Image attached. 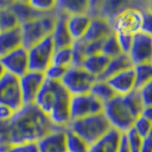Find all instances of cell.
Returning <instances> with one entry per match:
<instances>
[{
	"label": "cell",
	"instance_id": "cell-27",
	"mask_svg": "<svg viewBox=\"0 0 152 152\" xmlns=\"http://www.w3.org/2000/svg\"><path fill=\"white\" fill-rule=\"evenodd\" d=\"M20 26V22L15 14L7 7L0 8V31H7Z\"/></svg>",
	"mask_w": 152,
	"mask_h": 152
},
{
	"label": "cell",
	"instance_id": "cell-33",
	"mask_svg": "<svg viewBox=\"0 0 152 152\" xmlns=\"http://www.w3.org/2000/svg\"><path fill=\"white\" fill-rule=\"evenodd\" d=\"M114 33V32H113ZM115 38L118 41V45L120 47V50L122 54H127L129 50L132 41H133V36L130 34H124V33H114Z\"/></svg>",
	"mask_w": 152,
	"mask_h": 152
},
{
	"label": "cell",
	"instance_id": "cell-14",
	"mask_svg": "<svg viewBox=\"0 0 152 152\" xmlns=\"http://www.w3.org/2000/svg\"><path fill=\"white\" fill-rule=\"evenodd\" d=\"M113 33L111 22L103 16L91 17V23L88 29L83 37V42H93V41H102Z\"/></svg>",
	"mask_w": 152,
	"mask_h": 152
},
{
	"label": "cell",
	"instance_id": "cell-29",
	"mask_svg": "<svg viewBox=\"0 0 152 152\" xmlns=\"http://www.w3.org/2000/svg\"><path fill=\"white\" fill-rule=\"evenodd\" d=\"M122 135H124L125 142H126V144H127L130 152H140V149L142 146V143H143L144 138H142L133 128L127 130Z\"/></svg>",
	"mask_w": 152,
	"mask_h": 152
},
{
	"label": "cell",
	"instance_id": "cell-1",
	"mask_svg": "<svg viewBox=\"0 0 152 152\" xmlns=\"http://www.w3.org/2000/svg\"><path fill=\"white\" fill-rule=\"evenodd\" d=\"M55 127L34 104L23 105L7 121H0V152L10 145L37 143Z\"/></svg>",
	"mask_w": 152,
	"mask_h": 152
},
{
	"label": "cell",
	"instance_id": "cell-9",
	"mask_svg": "<svg viewBox=\"0 0 152 152\" xmlns=\"http://www.w3.org/2000/svg\"><path fill=\"white\" fill-rule=\"evenodd\" d=\"M0 104L9 107L14 112L24 105L18 78L9 73L0 79Z\"/></svg>",
	"mask_w": 152,
	"mask_h": 152
},
{
	"label": "cell",
	"instance_id": "cell-26",
	"mask_svg": "<svg viewBox=\"0 0 152 152\" xmlns=\"http://www.w3.org/2000/svg\"><path fill=\"white\" fill-rule=\"evenodd\" d=\"M52 64L61 68L68 69L72 65V49L70 47L55 49L52 58Z\"/></svg>",
	"mask_w": 152,
	"mask_h": 152
},
{
	"label": "cell",
	"instance_id": "cell-11",
	"mask_svg": "<svg viewBox=\"0 0 152 152\" xmlns=\"http://www.w3.org/2000/svg\"><path fill=\"white\" fill-rule=\"evenodd\" d=\"M133 66L140 64H149L152 58L151 34L138 32L133 36V41L128 53L126 54Z\"/></svg>",
	"mask_w": 152,
	"mask_h": 152
},
{
	"label": "cell",
	"instance_id": "cell-30",
	"mask_svg": "<svg viewBox=\"0 0 152 152\" xmlns=\"http://www.w3.org/2000/svg\"><path fill=\"white\" fill-rule=\"evenodd\" d=\"M132 128L135 130L142 138H146L148 136L151 135L152 121L140 115L136 120L134 121V125H133Z\"/></svg>",
	"mask_w": 152,
	"mask_h": 152
},
{
	"label": "cell",
	"instance_id": "cell-31",
	"mask_svg": "<svg viewBox=\"0 0 152 152\" xmlns=\"http://www.w3.org/2000/svg\"><path fill=\"white\" fill-rule=\"evenodd\" d=\"M32 9H34L39 14H49L53 13L56 7V1H41V0H32L28 1Z\"/></svg>",
	"mask_w": 152,
	"mask_h": 152
},
{
	"label": "cell",
	"instance_id": "cell-3",
	"mask_svg": "<svg viewBox=\"0 0 152 152\" xmlns=\"http://www.w3.org/2000/svg\"><path fill=\"white\" fill-rule=\"evenodd\" d=\"M65 128L75 133L89 145H91L96 141H99L102 136H104L111 129V126L103 112H101L86 118L71 120Z\"/></svg>",
	"mask_w": 152,
	"mask_h": 152
},
{
	"label": "cell",
	"instance_id": "cell-5",
	"mask_svg": "<svg viewBox=\"0 0 152 152\" xmlns=\"http://www.w3.org/2000/svg\"><path fill=\"white\" fill-rule=\"evenodd\" d=\"M102 112L107 119L111 128L120 134H125L127 130H129L137 119L126 105L121 96L118 95L103 105Z\"/></svg>",
	"mask_w": 152,
	"mask_h": 152
},
{
	"label": "cell",
	"instance_id": "cell-40",
	"mask_svg": "<svg viewBox=\"0 0 152 152\" xmlns=\"http://www.w3.org/2000/svg\"><path fill=\"white\" fill-rule=\"evenodd\" d=\"M118 152H130L128 146L125 142V138H124V135H121V140H120V145H119V150Z\"/></svg>",
	"mask_w": 152,
	"mask_h": 152
},
{
	"label": "cell",
	"instance_id": "cell-28",
	"mask_svg": "<svg viewBox=\"0 0 152 152\" xmlns=\"http://www.w3.org/2000/svg\"><path fill=\"white\" fill-rule=\"evenodd\" d=\"M101 54L105 55L109 58H112V57H115V56L122 54L114 33L110 34L107 38L103 40L102 47H101Z\"/></svg>",
	"mask_w": 152,
	"mask_h": 152
},
{
	"label": "cell",
	"instance_id": "cell-10",
	"mask_svg": "<svg viewBox=\"0 0 152 152\" xmlns=\"http://www.w3.org/2000/svg\"><path fill=\"white\" fill-rule=\"evenodd\" d=\"M103 111V104L89 93L71 96L70 101V121L86 118L93 114L101 113Z\"/></svg>",
	"mask_w": 152,
	"mask_h": 152
},
{
	"label": "cell",
	"instance_id": "cell-23",
	"mask_svg": "<svg viewBox=\"0 0 152 152\" xmlns=\"http://www.w3.org/2000/svg\"><path fill=\"white\" fill-rule=\"evenodd\" d=\"M89 94L93 95L96 99H99L103 105L109 101H111L114 96H117L115 93L112 91V88L110 87V85L107 83V80H101V79L95 80L89 91Z\"/></svg>",
	"mask_w": 152,
	"mask_h": 152
},
{
	"label": "cell",
	"instance_id": "cell-4",
	"mask_svg": "<svg viewBox=\"0 0 152 152\" xmlns=\"http://www.w3.org/2000/svg\"><path fill=\"white\" fill-rule=\"evenodd\" d=\"M55 23V10L49 14L40 15L33 20L23 23L20 25L22 34V46L24 48H30L31 46L44 40L52 34Z\"/></svg>",
	"mask_w": 152,
	"mask_h": 152
},
{
	"label": "cell",
	"instance_id": "cell-41",
	"mask_svg": "<svg viewBox=\"0 0 152 152\" xmlns=\"http://www.w3.org/2000/svg\"><path fill=\"white\" fill-rule=\"evenodd\" d=\"M5 73H6V71H5V69H4V66H2V64L0 63V79L5 76Z\"/></svg>",
	"mask_w": 152,
	"mask_h": 152
},
{
	"label": "cell",
	"instance_id": "cell-34",
	"mask_svg": "<svg viewBox=\"0 0 152 152\" xmlns=\"http://www.w3.org/2000/svg\"><path fill=\"white\" fill-rule=\"evenodd\" d=\"M138 91V95L141 97V101L143 103L144 107H151V103H152V96H151V93H152V83L150 84L145 85L144 87L137 89Z\"/></svg>",
	"mask_w": 152,
	"mask_h": 152
},
{
	"label": "cell",
	"instance_id": "cell-20",
	"mask_svg": "<svg viewBox=\"0 0 152 152\" xmlns=\"http://www.w3.org/2000/svg\"><path fill=\"white\" fill-rule=\"evenodd\" d=\"M20 47H23L20 26L12 30L0 31V57L12 53Z\"/></svg>",
	"mask_w": 152,
	"mask_h": 152
},
{
	"label": "cell",
	"instance_id": "cell-8",
	"mask_svg": "<svg viewBox=\"0 0 152 152\" xmlns=\"http://www.w3.org/2000/svg\"><path fill=\"white\" fill-rule=\"evenodd\" d=\"M143 20V9L137 7H125L114 18L111 20L112 30L114 33H124L134 36L141 32Z\"/></svg>",
	"mask_w": 152,
	"mask_h": 152
},
{
	"label": "cell",
	"instance_id": "cell-25",
	"mask_svg": "<svg viewBox=\"0 0 152 152\" xmlns=\"http://www.w3.org/2000/svg\"><path fill=\"white\" fill-rule=\"evenodd\" d=\"M65 129V146L66 152H88L89 146L86 141H84L81 137L76 135L75 133L70 132L69 129Z\"/></svg>",
	"mask_w": 152,
	"mask_h": 152
},
{
	"label": "cell",
	"instance_id": "cell-2",
	"mask_svg": "<svg viewBox=\"0 0 152 152\" xmlns=\"http://www.w3.org/2000/svg\"><path fill=\"white\" fill-rule=\"evenodd\" d=\"M70 101L71 95L58 81L45 80L34 105L48 117L57 128H65L70 122Z\"/></svg>",
	"mask_w": 152,
	"mask_h": 152
},
{
	"label": "cell",
	"instance_id": "cell-16",
	"mask_svg": "<svg viewBox=\"0 0 152 152\" xmlns=\"http://www.w3.org/2000/svg\"><path fill=\"white\" fill-rule=\"evenodd\" d=\"M38 152H66L65 129L55 128L37 142Z\"/></svg>",
	"mask_w": 152,
	"mask_h": 152
},
{
	"label": "cell",
	"instance_id": "cell-21",
	"mask_svg": "<svg viewBox=\"0 0 152 152\" xmlns=\"http://www.w3.org/2000/svg\"><path fill=\"white\" fill-rule=\"evenodd\" d=\"M109 60L110 58L107 57L105 55L99 53L95 55H91V56H86L80 66L84 68L88 73H91L96 79H99L107 68Z\"/></svg>",
	"mask_w": 152,
	"mask_h": 152
},
{
	"label": "cell",
	"instance_id": "cell-35",
	"mask_svg": "<svg viewBox=\"0 0 152 152\" xmlns=\"http://www.w3.org/2000/svg\"><path fill=\"white\" fill-rule=\"evenodd\" d=\"M4 152H38L37 143H24V144L10 145Z\"/></svg>",
	"mask_w": 152,
	"mask_h": 152
},
{
	"label": "cell",
	"instance_id": "cell-24",
	"mask_svg": "<svg viewBox=\"0 0 152 152\" xmlns=\"http://www.w3.org/2000/svg\"><path fill=\"white\" fill-rule=\"evenodd\" d=\"M134 69V78H135V89H140L145 85L152 83V65L149 64H140L133 66Z\"/></svg>",
	"mask_w": 152,
	"mask_h": 152
},
{
	"label": "cell",
	"instance_id": "cell-22",
	"mask_svg": "<svg viewBox=\"0 0 152 152\" xmlns=\"http://www.w3.org/2000/svg\"><path fill=\"white\" fill-rule=\"evenodd\" d=\"M132 63H130L129 58L126 54H120L115 57H112L109 60L107 68L104 70V72L101 75L99 79L101 80H107L109 78L115 76L118 73H120L122 71L127 70V69L132 68Z\"/></svg>",
	"mask_w": 152,
	"mask_h": 152
},
{
	"label": "cell",
	"instance_id": "cell-15",
	"mask_svg": "<svg viewBox=\"0 0 152 152\" xmlns=\"http://www.w3.org/2000/svg\"><path fill=\"white\" fill-rule=\"evenodd\" d=\"M66 18H68L66 14L55 8V23L50 34L55 49L70 47L73 42L66 29Z\"/></svg>",
	"mask_w": 152,
	"mask_h": 152
},
{
	"label": "cell",
	"instance_id": "cell-19",
	"mask_svg": "<svg viewBox=\"0 0 152 152\" xmlns=\"http://www.w3.org/2000/svg\"><path fill=\"white\" fill-rule=\"evenodd\" d=\"M121 135L119 132L111 128L104 136L89 146L88 152H118Z\"/></svg>",
	"mask_w": 152,
	"mask_h": 152
},
{
	"label": "cell",
	"instance_id": "cell-7",
	"mask_svg": "<svg viewBox=\"0 0 152 152\" xmlns=\"http://www.w3.org/2000/svg\"><path fill=\"white\" fill-rule=\"evenodd\" d=\"M54 50L55 47L50 36L28 48L26 52H28L29 71L44 73L52 65Z\"/></svg>",
	"mask_w": 152,
	"mask_h": 152
},
{
	"label": "cell",
	"instance_id": "cell-17",
	"mask_svg": "<svg viewBox=\"0 0 152 152\" xmlns=\"http://www.w3.org/2000/svg\"><path fill=\"white\" fill-rule=\"evenodd\" d=\"M107 83L110 85L112 91L118 96H124L135 89V78H134V69L133 66L115 76L109 78Z\"/></svg>",
	"mask_w": 152,
	"mask_h": 152
},
{
	"label": "cell",
	"instance_id": "cell-13",
	"mask_svg": "<svg viewBox=\"0 0 152 152\" xmlns=\"http://www.w3.org/2000/svg\"><path fill=\"white\" fill-rule=\"evenodd\" d=\"M0 63L2 64L6 73L13 75L17 78L22 77L24 73L29 71L26 48L20 47L15 50H13L12 53L0 57Z\"/></svg>",
	"mask_w": 152,
	"mask_h": 152
},
{
	"label": "cell",
	"instance_id": "cell-39",
	"mask_svg": "<svg viewBox=\"0 0 152 152\" xmlns=\"http://www.w3.org/2000/svg\"><path fill=\"white\" fill-rule=\"evenodd\" d=\"M141 117H143V118H145V119H148V120H151V121H152V107H144V109L142 110Z\"/></svg>",
	"mask_w": 152,
	"mask_h": 152
},
{
	"label": "cell",
	"instance_id": "cell-18",
	"mask_svg": "<svg viewBox=\"0 0 152 152\" xmlns=\"http://www.w3.org/2000/svg\"><path fill=\"white\" fill-rule=\"evenodd\" d=\"M89 23H91V17L87 14H75L68 16L66 29L72 41H79L83 39L88 29Z\"/></svg>",
	"mask_w": 152,
	"mask_h": 152
},
{
	"label": "cell",
	"instance_id": "cell-36",
	"mask_svg": "<svg viewBox=\"0 0 152 152\" xmlns=\"http://www.w3.org/2000/svg\"><path fill=\"white\" fill-rule=\"evenodd\" d=\"M152 14L150 7L143 9V20H142V28L141 32H144L148 34H151V26H152Z\"/></svg>",
	"mask_w": 152,
	"mask_h": 152
},
{
	"label": "cell",
	"instance_id": "cell-6",
	"mask_svg": "<svg viewBox=\"0 0 152 152\" xmlns=\"http://www.w3.org/2000/svg\"><path fill=\"white\" fill-rule=\"evenodd\" d=\"M95 80L96 78L88 73L84 68L71 65L66 69L61 85L71 96H77L89 93Z\"/></svg>",
	"mask_w": 152,
	"mask_h": 152
},
{
	"label": "cell",
	"instance_id": "cell-37",
	"mask_svg": "<svg viewBox=\"0 0 152 152\" xmlns=\"http://www.w3.org/2000/svg\"><path fill=\"white\" fill-rule=\"evenodd\" d=\"M13 114H14L13 110L0 104V121H7L13 117Z\"/></svg>",
	"mask_w": 152,
	"mask_h": 152
},
{
	"label": "cell",
	"instance_id": "cell-12",
	"mask_svg": "<svg viewBox=\"0 0 152 152\" xmlns=\"http://www.w3.org/2000/svg\"><path fill=\"white\" fill-rule=\"evenodd\" d=\"M18 80L24 105L33 104L46 80L44 73L28 71L22 77H20Z\"/></svg>",
	"mask_w": 152,
	"mask_h": 152
},
{
	"label": "cell",
	"instance_id": "cell-38",
	"mask_svg": "<svg viewBox=\"0 0 152 152\" xmlns=\"http://www.w3.org/2000/svg\"><path fill=\"white\" fill-rule=\"evenodd\" d=\"M140 152H151V135L143 140Z\"/></svg>",
	"mask_w": 152,
	"mask_h": 152
},
{
	"label": "cell",
	"instance_id": "cell-32",
	"mask_svg": "<svg viewBox=\"0 0 152 152\" xmlns=\"http://www.w3.org/2000/svg\"><path fill=\"white\" fill-rule=\"evenodd\" d=\"M66 69L61 68V66H57V65H50L49 68L46 70L44 72V76H45L46 80H50V81H58L61 83L62 78L64 76Z\"/></svg>",
	"mask_w": 152,
	"mask_h": 152
}]
</instances>
